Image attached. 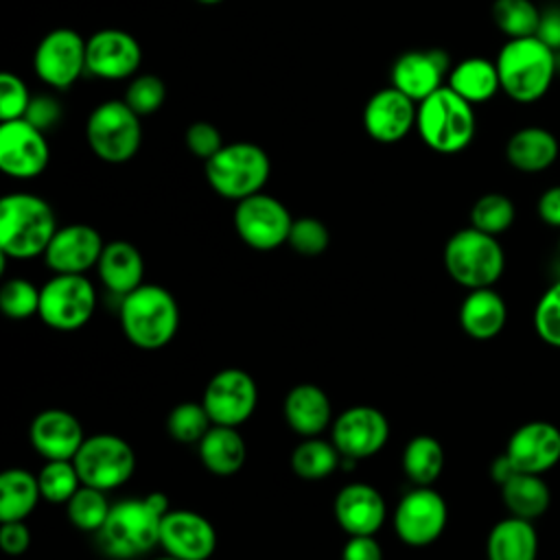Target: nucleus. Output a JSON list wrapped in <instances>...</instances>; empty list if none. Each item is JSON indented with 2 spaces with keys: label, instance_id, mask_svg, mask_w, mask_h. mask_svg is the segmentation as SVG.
I'll return each instance as SVG.
<instances>
[{
  "label": "nucleus",
  "instance_id": "nucleus-1",
  "mask_svg": "<svg viewBox=\"0 0 560 560\" xmlns=\"http://www.w3.org/2000/svg\"><path fill=\"white\" fill-rule=\"evenodd\" d=\"M168 510V499L162 492L129 497L114 503L105 525L98 529L103 549L120 560L149 553L160 545L162 518Z\"/></svg>",
  "mask_w": 560,
  "mask_h": 560
},
{
  "label": "nucleus",
  "instance_id": "nucleus-2",
  "mask_svg": "<svg viewBox=\"0 0 560 560\" xmlns=\"http://www.w3.org/2000/svg\"><path fill=\"white\" fill-rule=\"evenodd\" d=\"M497 72L501 92L514 103L529 105L540 101L558 72V52L536 35L505 39L499 48Z\"/></svg>",
  "mask_w": 560,
  "mask_h": 560
},
{
  "label": "nucleus",
  "instance_id": "nucleus-3",
  "mask_svg": "<svg viewBox=\"0 0 560 560\" xmlns=\"http://www.w3.org/2000/svg\"><path fill=\"white\" fill-rule=\"evenodd\" d=\"M50 203L33 192H9L0 199V254L13 260L44 256L57 232Z\"/></svg>",
  "mask_w": 560,
  "mask_h": 560
},
{
  "label": "nucleus",
  "instance_id": "nucleus-4",
  "mask_svg": "<svg viewBox=\"0 0 560 560\" xmlns=\"http://www.w3.org/2000/svg\"><path fill=\"white\" fill-rule=\"evenodd\" d=\"M120 328L140 350L168 346L179 330V304L162 284H140L120 302Z\"/></svg>",
  "mask_w": 560,
  "mask_h": 560
},
{
  "label": "nucleus",
  "instance_id": "nucleus-5",
  "mask_svg": "<svg viewBox=\"0 0 560 560\" xmlns=\"http://www.w3.org/2000/svg\"><path fill=\"white\" fill-rule=\"evenodd\" d=\"M416 129L431 151L442 155L459 153L475 140V105L444 85L418 103Z\"/></svg>",
  "mask_w": 560,
  "mask_h": 560
},
{
  "label": "nucleus",
  "instance_id": "nucleus-6",
  "mask_svg": "<svg viewBox=\"0 0 560 560\" xmlns=\"http://www.w3.org/2000/svg\"><path fill=\"white\" fill-rule=\"evenodd\" d=\"M442 260L451 280L468 291L494 287L505 271V252L499 238L472 225L448 236Z\"/></svg>",
  "mask_w": 560,
  "mask_h": 560
},
{
  "label": "nucleus",
  "instance_id": "nucleus-7",
  "mask_svg": "<svg viewBox=\"0 0 560 560\" xmlns=\"http://www.w3.org/2000/svg\"><path fill=\"white\" fill-rule=\"evenodd\" d=\"M203 171L210 188L219 197L241 201L245 197L262 192L271 175V162L260 144L236 140L223 144L219 153L206 160Z\"/></svg>",
  "mask_w": 560,
  "mask_h": 560
},
{
  "label": "nucleus",
  "instance_id": "nucleus-8",
  "mask_svg": "<svg viewBox=\"0 0 560 560\" xmlns=\"http://www.w3.org/2000/svg\"><path fill=\"white\" fill-rule=\"evenodd\" d=\"M85 140L98 160L107 164L129 162L142 144L140 116L122 98L103 101L85 120Z\"/></svg>",
  "mask_w": 560,
  "mask_h": 560
},
{
  "label": "nucleus",
  "instance_id": "nucleus-9",
  "mask_svg": "<svg viewBox=\"0 0 560 560\" xmlns=\"http://www.w3.org/2000/svg\"><path fill=\"white\" fill-rule=\"evenodd\" d=\"M96 311V289L85 273H55L39 287L37 317L52 330L83 328Z\"/></svg>",
  "mask_w": 560,
  "mask_h": 560
},
{
  "label": "nucleus",
  "instance_id": "nucleus-10",
  "mask_svg": "<svg viewBox=\"0 0 560 560\" xmlns=\"http://www.w3.org/2000/svg\"><path fill=\"white\" fill-rule=\"evenodd\" d=\"M72 462L81 483L103 492L125 486L136 470L131 444L116 433H94L85 438Z\"/></svg>",
  "mask_w": 560,
  "mask_h": 560
},
{
  "label": "nucleus",
  "instance_id": "nucleus-11",
  "mask_svg": "<svg viewBox=\"0 0 560 560\" xmlns=\"http://www.w3.org/2000/svg\"><path fill=\"white\" fill-rule=\"evenodd\" d=\"M293 217L287 206L267 195L256 192L236 201L234 230L238 238L258 252H271L289 241Z\"/></svg>",
  "mask_w": 560,
  "mask_h": 560
},
{
  "label": "nucleus",
  "instance_id": "nucleus-12",
  "mask_svg": "<svg viewBox=\"0 0 560 560\" xmlns=\"http://www.w3.org/2000/svg\"><path fill=\"white\" fill-rule=\"evenodd\" d=\"M85 44L74 28H52L35 46L33 70L42 83L55 90H68L85 70Z\"/></svg>",
  "mask_w": 560,
  "mask_h": 560
},
{
  "label": "nucleus",
  "instance_id": "nucleus-13",
  "mask_svg": "<svg viewBox=\"0 0 560 560\" xmlns=\"http://www.w3.org/2000/svg\"><path fill=\"white\" fill-rule=\"evenodd\" d=\"M448 521L444 497L431 486H416L396 505L392 523L398 540L409 547H427L435 542Z\"/></svg>",
  "mask_w": 560,
  "mask_h": 560
},
{
  "label": "nucleus",
  "instance_id": "nucleus-14",
  "mask_svg": "<svg viewBox=\"0 0 560 560\" xmlns=\"http://www.w3.org/2000/svg\"><path fill=\"white\" fill-rule=\"evenodd\" d=\"M201 405L212 424L241 427L252 418L258 405V387L249 372L241 368H225L206 383Z\"/></svg>",
  "mask_w": 560,
  "mask_h": 560
},
{
  "label": "nucleus",
  "instance_id": "nucleus-15",
  "mask_svg": "<svg viewBox=\"0 0 560 560\" xmlns=\"http://www.w3.org/2000/svg\"><path fill=\"white\" fill-rule=\"evenodd\" d=\"M50 160L46 133L26 118L0 125V171L13 179L39 177Z\"/></svg>",
  "mask_w": 560,
  "mask_h": 560
},
{
  "label": "nucleus",
  "instance_id": "nucleus-16",
  "mask_svg": "<svg viewBox=\"0 0 560 560\" xmlns=\"http://www.w3.org/2000/svg\"><path fill=\"white\" fill-rule=\"evenodd\" d=\"M332 444L348 459L376 455L389 440V420L372 405H354L332 420Z\"/></svg>",
  "mask_w": 560,
  "mask_h": 560
},
{
  "label": "nucleus",
  "instance_id": "nucleus-17",
  "mask_svg": "<svg viewBox=\"0 0 560 560\" xmlns=\"http://www.w3.org/2000/svg\"><path fill=\"white\" fill-rule=\"evenodd\" d=\"M142 63L140 42L122 28H101L88 37L85 70L105 81L136 77Z\"/></svg>",
  "mask_w": 560,
  "mask_h": 560
},
{
  "label": "nucleus",
  "instance_id": "nucleus-18",
  "mask_svg": "<svg viewBox=\"0 0 560 560\" xmlns=\"http://www.w3.org/2000/svg\"><path fill=\"white\" fill-rule=\"evenodd\" d=\"M503 453L516 472L545 475L560 462V429L547 420H529L512 431Z\"/></svg>",
  "mask_w": 560,
  "mask_h": 560
},
{
  "label": "nucleus",
  "instance_id": "nucleus-19",
  "mask_svg": "<svg viewBox=\"0 0 560 560\" xmlns=\"http://www.w3.org/2000/svg\"><path fill=\"white\" fill-rule=\"evenodd\" d=\"M160 547L179 560H208L217 549V529L199 512L168 510L162 518Z\"/></svg>",
  "mask_w": 560,
  "mask_h": 560
},
{
  "label": "nucleus",
  "instance_id": "nucleus-20",
  "mask_svg": "<svg viewBox=\"0 0 560 560\" xmlns=\"http://www.w3.org/2000/svg\"><path fill=\"white\" fill-rule=\"evenodd\" d=\"M418 103L394 85L374 92L363 107V129L381 144L400 142L413 127Z\"/></svg>",
  "mask_w": 560,
  "mask_h": 560
},
{
  "label": "nucleus",
  "instance_id": "nucleus-21",
  "mask_svg": "<svg viewBox=\"0 0 560 560\" xmlns=\"http://www.w3.org/2000/svg\"><path fill=\"white\" fill-rule=\"evenodd\" d=\"M451 68V59L442 48L407 50L396 57L389 79L396 90L420 103L444 88V79L448 77Z\"/></svg>",
  "mask_w": 560,
  "mask_h": 560
},
{
  "label": "nucleus",
  "instance_id": "nucleus-22",
  "mask_svg": "<svg viewBox=\"0 0 560 560\" xmlns=\"http://www.w3.org/2000/svg\"><path fill=\"white\" fill-rule=\"evenodd\" d=\"M105 243L96 228L88 223H70L55 232L44 252V262L55 273H85L96 267Z\"/></svg>",
  "mask_w": 560,
  "mask_h": 560
},
{
  "label": "nucleus",
  "instance_id": "nucleus-23",
  "mask_svg": "<svg viewBox=\"0 0 560 560\" xmlns=\"http://www.w3.org/2000/svg\"><path fill=\"white\" fill-rule=\"evenodd\" d=\"M332 512L348 536H374L385 523L387 505L374 486L354 481L337 492Z\"/></svg>",
  "mask_w": 560,
  "mask_h": 560
},
{
  "label": "nucleus",
  "instance_id": "nucleus-24",
  "mask_svg": "<svg viewBox=\"0 0 560 560\" xmlns=\"http://www.w3.org/2000/svg\"><path fill=\"white\" fill-rule=\"evenodd\" d=\"M31 446L44 459H72L81 448L85 435L79 418L66 409H44L28 427Z\"/></svg>",
  "mask_w": 560,
  "mask_h": 560
},
{
  "label": "nucleus",
  "instance_id": "nucleus-25",
  "mask_svg": "<svg viewBox=\"0 0 560 560\" xmlns=\"http://www.w3.org/2000/svg\"><path fill=\"white\" fill-rule=\"evenodd\" d=\"M289 429L302 438H317L332 424V405L328 394L313 383L293 385L282 402Z\"/></svg>",
  "mask_w": 560,
  "mask_h": 560
},
{
  "label": "nucleus",
  "instance_id": "nucleus-26",
  "mask_svg": "<svg viewBox=\"0 0 560 560\" xmlns=\"http://www.w3.org/2000/svg\"><path fill=\"white\" fill-rule=\"evenodd\" d=\"M560 158V142L556 133L545 127L527 125L516 129L505 142V160L518 173H542Z\"/></svg>",
  "mask_w": 560,
  "mask_h": 560
},
{
  "label": "nucleus",
  "instance_id": "nucleus-27",
  "mask_svg": "<svg viewBox=\"0 0 560 560\" xmlns=\"http://www.w3.org/2000/svg\"><path fill=\"white\" fill-rule=\"evenodd\" d=\"M96 273L107 291L125 298L127 293L144 284L142 252L129 241H109L101 252Z\"/></svg>",
  "mask_w": 560,
  "mask_h": 560
},
{
  "label": "nucleus",
  "instance_id": "nucleus-28",
  "mask_svg": "<svg viewBox=\"0 0 560 560\" xmlns=\"http://www.w3.org/2000/svg\"><path fill=\"white\" fill-rule=\"evenodd\" d=\"M459 326L477 341L494 339L508 324V304L492 287L472 289L459 304Z\"/></svg>",
  "mask_w": 560,
  "mask_h": 560
},
{
  "label": "nucleus",
  "instance_id": "nucleus-29",
  "mask_svg": "<svg viewBox=\"0 0 560 560\" xmlns=\"http://www.w3.org/2000/svg\"><path fill=\"white\" fill-rule=\"evenodd\" d=\"M488 560H536L538 558V532L534 521L505 516L492 525L486 538Z\"/></svg>",
  "mask_w": 560,
  "mask_h": 560
},
{
  "label": "nucleus",
  "instance_id": "nucleus-30",
  "mask_svg": "<svg viewBox=\"0 0 560 560\" xmlns=\"http://www.w3.org/2000/svg\"><path fill=\"white\" fill-rule=\"evenodd\" d=\"M197 448L203 468L217 477H230L238 472L247 459V444L238 433V427L212 424Z\"/></svg>",
  "mask_w": 560,
  "mask_h": 560
},
{
  "label": "nucleus",
  "instance_id": "nucleus-31",
  "mask_svg": "<svg viewBox=\"0 0 560 560\" xmlns=\"http://www.w3.org/2000/svg\"><path fill=\"white\" fill-rule=\"evenodd\" d=\"M446 85L470 105L486 103L501 90L497 63L486 57H466L457 61L446 77Z\"/></svg>",
  "mask_w": 560,
  "mask_h": 560
},
{
  "label": "nucleus",
  "instance_id": "nucleus-32",
  "mask_svg": "<svg viewBox=\"0 0 560 560\" xmlns=\"http://www.w3.org/2000/svg\"><path fill=\"white\" fill-rule=\"evenodd\" d=\"M501 488V499L512 516L536 521L551 505V490L542 475L514 472Z\"/></svg>",
  "mask_w": 560,
  "mask_h": 560
},
{
  "label": "nucleus",
  "instance_id": "nucleus-33",
  "mask_svg": "<svg viewBox=\"0 0 560 560\" xmlns=\"http://www.w3.org/2000/svg\"><path fill=\"white\" fill-rule=\"evenodd\" d=\"M42 499L37 475L24 468H7L0 475V523L24 521Z\"/></svg>",
  "mask_w": 560,
  "mask_h": 560
},
{
  "label": "nucleus",
  "instance_id": "nucleus-34",
  "mask_svg": "<svg viewBox=\"0 0 560 560\" xmlns=\"http://www.w3.org/2000/svg\"><path fill=\"white\" fill-rule=\"evenodd\" d=\"M402 472L413 486H433L444 470V448L433 435H413L400 457Z\"/></svg>",
  "mask_w": 560,
  "mask_h": 560
},
{
  "label": "nucleus",
  "instance_id": "nucleus-35",
  "mask_svg": "<svg viewBox=\"0 0 560 560\" xmlns=\"http://www.w3.org/2000/svg\"><path fill=\"white\" fill-rule=\"evenodd\" d=\"M343 455L337 451V446L332 442L317 438H304L293 451H291V470L304 479V481H319L330 477L339 464H341Z\"/></svg>",
  "mask_w": 560,
  "mask_h": 560
},
{
  "label": "nucleus",
  "instance_id": "nucleus-36",
  "mask_svg": "<svg viewBox=\"0 0 560 560\" xmlns=\"http://www.w3.org/2000/svg\"><path fill=\"white\" fill-rule=\"evenodd\" d=\"M490 15L508 39L536 35L540 22V9L532 0H494Z\"/></svg>",
  "mask_w": 560,
  "mask_h": 560
},
{
  "label": "nucleus",
  "instance_id": "nucleus-37",
  "mask_svg": "<svg viewBox=\"0 0 560 560\" xmlns=\"http://www.w3.org/2000/svg\"><path fill=\"white\" fill-rule=\"evenodd\" d=\"M109 501L103 490L92 488V486H81L72 499L66 503V514L68 521L81 529V532H96L105 525L109 516Z\"/></svg>",
  "mask_w": 560,
  "mask_h": 560
},
{
  "label": "nucleus",
  "instance_id": "nucleus-38",
  "mask_svg": "<svg viewBox=\"0 0 560 560\" xmlns=\"http://www.w3.org/2000/svg\"><path fill=\"white\" fill-rule=\"evenodd\" d=\"M516 219L514 201L503 192H486L470 208V225L499 236L512 228Z\"/></svg>",
  "mask_w": 560,
  "mask_h": 560
},
{
  "label": "nucleus",
  "instance_id": "nucleus-39",
  "mask_svg": "<svg viewBox=\"0 0 560 560\" xmlns=\"http://www.w3.org/2000/svg\"><path fill=\"white\" fill-rule=\"evenodd\" d=\"M37 481L44 501L63 505L83 486L72 459H46V464L37 472Z\"/></svg>",
  "mask_w": 560,
  "mask_h": 560
},
{
  "label": "nucleus",
  "instance_id": "nucleus-40",
  "mask_svg": "<svg viewBox=\"0 0 560 560\" xmlns=\"http://www.w3.org/2000/svg\"><path fill=\"white\" fill-rule=\"evenodd\" d=\"M212 427V420L206 407L199 402H179L166 416V431L173 440L182 444H199L201 438Z\"/></svg>",
  "mask_w": 560,
  "mask_h": 560
},
{
  "label": "nucleus",
  "instance_id": "nucleus-41",
  "mask_svg": "<svg viewBox=\"0 0 560 560\" xmlns=\"http://www.w3.org/2000/svg\"><path fill=\"white\" fill-rule=\"evenodd\" d=\"M0 308L9 319H28L39 313V287L26 278L4 280L0 287Z\"/></svg>",
  "mask_w": 560,
  "mask_h": 560
},
{
  "label": "nucleus",
  "instance_id": "nucleus-42",
  "mask_svg": "<svg viewBox=\"0 0 560 560\" xmlns=\"http://www.w3.org/2000/svg\"><path fill=\"white\" fill-rule=\"evenodd\" d=\"M166 98V85L158 74H136L127 90H125V103L142 118L155 114Z\"/></svg>",
  "mask_w": 560,
  "mask_h": 560
},
{
  "label": "nucleus",
  "instance_id": "nucleus-43",
  "mask_svg": "<svg viewBox=\"0 0 560 560\" xmlns=\"http://www.w3.org/2000/svg\"><path fill=\"white\" fill-rule=\"evenodd\" d=\"M287 245L295 254L313 258V256H319L328 249L330 232H328L324 221H319L315 217H300V219H293Z\"/></svg>",
  "mask_w": 560,
  "mask_h": 560
},
{
  "label": "nucleus",
  "instance_id": "nucleus-44",
  "mask_svg": "<svg viewBox=\"0 0 560 560\" xmlns=\"http://www.w3.org/2000/svg\"><path fill=\"white\" fill-rule=\"evenodd\" d=\"M534 330L542 343L560 350V280L538 298L534 306Z\"/></svg>",
  "mask_w": 560,
  "mask_h": 560
},
{
  "label": "nucleus",
  "instance_id": "nucleus-45",
  "mask_svg": "<svg viewBox=\"0 0 560 560\" xmlns=\"http://www.w3.org/2000/svg\"><path fill=\"white\" fill-rule=\"evenodd\" d=\"M31 98L26 83L15 72L0 74V120L24 118Z\"/></svg>",
  "mask_w": 560,
  "mask_h": 560
},
{
  "label": "nucleus",
  "instance_id": "nucleus-46",
  "mask_svg": "<svg viewBox=\"0 0 560 560\" xmlns=\"http://www.w3.org/2000/svg\"><path fill=\"white\" fill-rule=\"evenodd\" d=\"M184 142H186V149L201 158L203 162L210 160L214 153H219L223 149V138H221V131L208 122V120H197V122H190L186 127V133H184Z\"/></svg>",
  "mask_w": 560,
  "mask_h": 560
},
{
  "label": "nucleus",
  "instance_id": "nucleus-47",
  "mask_svg": "<svg viewBox=\"0 0 560 560\" xmlns=\"http://www.w3.org/2000/svg\"><path fill=\"white\" fill-rule=\"evenodd\" d=\"M24 118L46 133L48 129L57 127V122L61 120V105H59V101L55 96L37 94V96L31 98Z\"/></svg>",
  "mask_w": 560,
  "mask_h": 560
},
{
  "label": "nucleus",
  "instance_id": "nucleus-48",
  "mask_svg": "<svg viewBox=\"0 0 560 560\" xmlns=\"http://www.w3.org/2000/svg\"><path fill=\"white\" fill-rule=\"evenodd\" d=\"M0 547L7 556H22L31 547V529L24 521L0 523Z\"/></svg>",
  "mask_w": 560,
  "mask_h": 560
},
{
  "label": "nucleus",
  "instance_id": "nucleus-49",
  "mask_svg": "<svg viewBox=\"0 0 560 560\" xmlns=\"http://www.w3.org/2000/svg\"><path fill=\"white\" fill-rule=\"evenodd\" d=\"M341 560H383V547L374 536H348Z\"/></svg>",
  "mask_w": 560,
  "mask_h": 560
},
{
  "label": "nucleus",
  "instance_id": "nucleus-50",
  "mask_svg": "<svg viewBox=\"0 0 560 560\" xmlns=\"http://www.w3.org/2000/svg\"><path fill=\"white\" fill-rule=\"evenodd\" d=\"M536 37L542 39L556 52H560V4L540 9V22H538Z\"/></svg>",
  "mask_w": 560,
  "mask_h": 560
},
{
  "label": "nucleus",
  "instance_id": "nucleus-51",
  "mask_svg": "<svg viewBox=\"0 0 560 560\" xmlns=\"http://www.w3.org/2000/svg\"><path fill=\"white\" fill-rule=\"evenodd\" d=\"M536 212L545 225L560 230V184H553L540 192Z\"/></svg>",
  "mask_w": 560,
  "mask_h": 560
},
{
  "label": "nucleus",
  "instance_id": "nucleus-52",
  "mask_svg": "<svg viewBox=\"0 0 560 560\" xmlns=\"http://www.w3.org/2000/svg\"><path fill=\"white\" fill-rule=\"evenodd\" d=\"M514 472H516V468H514L512 462L505 457V453H501L499 457H494V462L490 464V477H492V481H494L497 486L505 483Z\"/></svg>",
  "mask_w": 560,
  "mask_h": 560
},
{
  "label": "nucleus",
  "instance_id": "nucleus-53",
  "mask_svg": "<svg viewBox=\"0 0 560 560\" xmlns=\"http://www.w3.org/2000/svg\"><path fill=\"white\" fill-rule=\"evenodd\" d=\"M199 4H219V2H223V0H197Z\"/></svg>",
  "mask_w": 560,
  "mask_h": 560
},
{
  "label": "nucleus",
  "instance_id": "nucleus-54",
  "mask_svg": "<svg viewBox=\"0 0 560 560\" xmlns=\"http://www.w3.org/2000/svg\"><path fill=\"white\" fill-rule=\"evenodd\" d=\"M153 560H179V558H173V556L164 553V556H158V558H153Z\"/></svg>",
  "mask_w": 560,
  "mask_h": 560
},
{
  "label": "nucleus",
  "instance_id": "nucleus-55",
  "mask_svg": "<svg viewBox=\"0 0 560 560\" xmlns=\"http://www.w3.org/2000/svg\"><path fill=\"white\" fill-rule=\"evenodd\" d=\"M558 256H560V236H558Z\"/></svg>",
  "mask_w": 560,
  "mask_h": 560
}]
</instances>
